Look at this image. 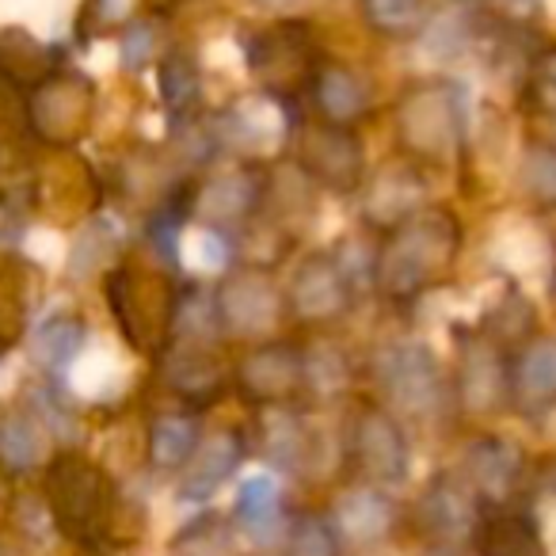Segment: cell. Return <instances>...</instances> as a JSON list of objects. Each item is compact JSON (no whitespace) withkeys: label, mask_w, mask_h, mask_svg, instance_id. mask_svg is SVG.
I'll use <instances>...</instances> for the list:
<instances>
[{"label":"cell","mask_w":556,"mask_h":556,"mask_svg":"<svg viewBox=\"0 0 556 556\" xmlns=\"http://www.w3.org/2000/svg\"><path fill=\"white\" fill-rule=\"evenodd\" d=\"M118 54H123L126 70H146L153 58V27L149 24H130L118 35Z\"/></svg>","instance_id":"36"},{"label":"cell","mask_w":556,"mask_h":556,"mask_svg":"<svg viewBox=\"0 0 556 556\" xmlns=\"http://www.w3.org/2000/svg\"><path fill=\"white\" fill-rule=\"evenodd\" d=\"M217 309H222L225 336H237V340H270V332L282 320L287 309V294L275 287L267 267H237L217 282Z\"/></svg>","instance_id":"9"},{"label":"cell","mask_w":556,"mask_h":556,"mask_svg":"<svg viewBox=\"0 0 556 556\" xmlns=\"http://www.w3.org/2000/svg\"><path fill=\"white\" fill-rule=\"evenodd\" d=\"M47 500L50 518L65 538L80 541V545L100 541L111 515V484L92 462L73 454L58 457L47 472Z\"/></svg>","instance_id":"5"},{"label":"cell","mask_w":556,"mask_h":556,"mask_svg":"<svg viewBox=\"0 0 556 556\" xmlns=\"http://www.w3.org/2000/svg\"><path fill=\"white\" fill-rule=\"evenodd\" d=\"M328 522H332L336 538H340V545L348 553H366V548H378L393 538L396 503L389 495V488L355 484L332 500Z\"/></svg>","instance_id":"15"},{"label":"cell","mask_w":556,"mask_h":556,"mask_svg":"<svg viewBox=\"0 0 556 556\" xmlns=\"http://www.w3.org/2000/svg\"><path fill=\"white\" fill-rule=\"evenodd\" d=\"M244 462V439L237 431H217L210 439H202V446L194 450V457L187 462V469L179 472L176 495L187 503H206L222 484H229L232 472Z\"/></svg>","instance_id":"19"},{"label":"cell","mask_w":556,"mask_h":556,"mask_svg":"<svg viewBox=\"0 0 556 556\" xmlns=\"http://www.w3.org/2000/svg\"><path fill=\"white\" fill-rule=\"evenodd\" d=\"M355 305V270L343 252H305L290 275L287 309L305 325H332Z\"/></svg>","instance_id":"8"},{"label":"cell","mask_w":556,"mask_h":556,"mask_svg":"<svg viewBox=\"0 0 556 556\" xmlns=\"http://www.w3.org/2000/svg\"><path fill=\"white\" fill-rule=\"evenodd\" d=\"M85 340H88L85 320L73 317V313H58V317L42 320V325L31 332L27 355H31V363L39 366V370L58 374L85 351Z\"/></svg>","instance_id":"27"},{"label":"cell","mask_w":556,"mask_h":556,"mask_svg":"<svg viewBox=\"0 0 556 556\" xmlns=\"http://www.w3.org/2000/svg\"><path fill=\"white\" fill-rule=\"evenodd\" d=\"M47 457V427L31 408H9L0 416V469L31 472Z\"/></svg>","instance_id":"26"},{"label":"cell","mask_w":556,"mask_h":556,"mask_svg":"<svg viewBox=\"0 0 556 556\" xmlns=\"http://www.w3.org/2000/svg\"><path fill=\"white\" fill-rule=\"evenodd\" d=\"M278 553L282 556H340L343 545H340V538H336L328 515H313V510H305V515L290 518L287 541H282Z\"/></svg>","instance_id":"31"},{"label":"cell","mask_w":556,"mask_h":556,"mask_svg":"<svg viewBox=\"0 0 556 556\" xmlns=\"http://www.w3.org/2000/svg\"><path fill=\"white\" fill-rule=\"evenodd\" d=\"M477 556H548L538 522L526 510H488L472 541Z\"/></svg>","instance_id":"24"},{"label":"cell","mask_w":556,"mask_h":556,"mask_svg":"<svg viewBox=\"0 0 556 556\" xmlns=\"http://www.w3.org/2000/svg\"><path fill=\"white\" fill-rule=\"evenodd\" d=\"M237 389L252 404L282 408L305 396V351L290 340H255L237 363Z\"/></svg>","instance_id":"11"},{"label":"cell","mask_w":556,"mask_h":556,"mask_svg":"<svg viewBox=\"0 0 556 556\" xmlns=\"http://www.w3.org/2000/svg\"><path fill=\"white\" fill-rule=\"evenodd\" d=\"M526 100L538 115L556 118V47L545 50L538 62L530 65V77H526Z\"/></svg>","instance_id":"35"},{"label":"cell","mask_w":556,"mask_h":556,"mask_svg":"<svg viewBox=\"0 0 556 556\" xmlns=\"http://www.w3.org/2000/svg\"><path fill=\"white\" fill-rule=\"evenodd\" d=\"M480 4H484L495 20H503V24H526V20L538 16L541 0H480Z\"/></svg>","instance_id":"37"},{"label":"cell","mask_w":556,"mask_h":556,"mask_svg":"<svg viewBox=\"0 0 556 556\" xmlns=\"http://www.w3.org/2000/svg\"><path fill=\"white\" fill-rule=\"evenodd\" d=\"M424 206V179H419V172L412 164H389L370 184H363L366 222L378 225L381 232L396 229V225L408 222Z\"/></svg>","instance_id":"18"},{"label":"cell","mask_w":556,"mask_h":556,"mask_svg":"<svg viewBox=\"0 0 556 556\" xmlns=\"http://www.w3.org/2000/svg\"><path fill=\"white\" fill-rule=\"evenodd\" d=\"M0 351H4V348H0Z\"/></svg>","instance_id":"40"},{"label":"cell","mask_w":556,"mask_h":556,"mask_svg":"<svg viewBox=\"0 0 556 556\" xmlns=\"http://www.w3.org/2000/svg\"><path fill=\"white\" fill-rule=\"evenodd\" d=\"M168 336L176 348H210L225 340L222 309H217V294L206 287H184L176 302L168 305Z\"/></svg>","instance_id":"21"},{"label":"cell","mask_w":556,"mask_h":556,"mask_svg":"<svg viewBox=\"0 0 556 556\" xmlns=\"http://www.w3.org/2000/svg\"><path fill=\"white\" fill-rule=\"evenodd\" d=\"M309 96L313 108H317V118H328V123L340 126H355L370 115L374 92L355 70L348 65H320L309 80Z\"/></svg>","instance_id":"20"},{"label":"cell","mask_w":556,"mask_h":556,"mask_svg":"<svg viewBox=\"0 0 556 556\" xmlns=\"http://www.w3.org/2000/svg\"><path fill=\"white\" fill-rule=\"evenodd\" d=\"M469 130L462 88L454 80H419L396 103V138L404 153L427 164L457 161Z\"/></svg>","instance_id":"3"},{"label":"cell","mask_w":556,"mask_h":556,"mask_svg":"<svg viewBox=\"0 0 556 556\" xmlns=\"http://www.w3.org/2000/svg\"><path fill=\"white\" fill-rule=\"evenodd\" d=\"M263 454L282 472H309L313 465V427L294 412V404L267 408L263 416Z\"/></svg>","instance_id":"22"},{"label":"cell","mask_w":556,"mask_h":556,"mask_svg":"<svg viewBox=\"0 0 556 556\" xmlns=\"http://www.w3.org/2000/svg\"><path fill=\"white\" fill-rule=\"evenodd\" d=\"M172 556H232V530L225 518L199 515L176 533Z\"/></svg>","instance_id":"32"},{"label":"cell","mask_w":556,"mask_h":556,"mask_svg":"<svg viewBox=\"0 0 556 556\" xmlns=\"http://www.w3.org/2000/svg\"><path fill=\"white\" fill-rule=\"evenodd\" d=\"M462 255V222L442 206H424L386 232L370 260V282L381 302L416 305L442 287Z\"/></svg>","instance_id":"1"},{"label":"cell","mask_w":556,"mask_h":556,"mask_svg":"<svg viewBox=\"0 0 556 556\" xmlns=\"http://www.w3.org/2000/svg\"><path fill=\"white\" fill-rule=\"evenodd\" d=\"M510 408L530 419L556 408V336L526 340L510 355Z\"/></svg>","instance_id":"17"},{"label":"cell","mask_w":556,"mask_h":556,"mask_svg":"<svg viewBox=\"0 0 556 556\" xmlns=\"http://www.w3.org/2000/svg\"><path fill=\"white\" fill-rule=\"evenodd\" d=\"M263 202H267V176L255 164L237 161L210 172L202 187H194L191 214L214 232H237L263 214Z\"/></svg>","instance_id":"10"},{"label":"cell","mask_w":556,"mask_h":556,"mask_svg":"<svg viewBox=\"0 0 556 556\" xmlns=\"http://www.w3.org/2000/svg\"><path fill=\"white\" fill-rule=\"evenodd\" d=\"M248 70L267 85V96H287L298 80L309 85L317 65V47L309 39V27L302 24H275L267 31H255L248 42Z\"/></svg>","instance_id":"13"},{"label":"cell","mask_w":556,"mask_h":556,"mask_svg":"<svg viewBox=\"0 0 556 556\" xmlns=\"http://www.w3.org/2000/svg\"><path fill=\"white\" fill-rule=\"evenodd\" d=\"M149 465L156 472H184L194 450L202 446V424L194 412H161L149 419Z\"/></svg>","instance_id":"23"},{"label":"cell","mask_w":556,"mask_h":556,"mask_svg":"<svg viewBox=\"0 0 556 556\" xmlns=\"http://www.w3.org/2000/svg\"><path fill=\"white\" fill-rule=\"evenodd\" d=\"M156 85H161V103L168 108V115L176 123H187L191 111L199 108V96H202V73L194 65L191 54L176 50V54L164 58L161 73H156Z\"/></svg>","instance_id":"30"},{"label":"cell","mask_w":556,"mask_h":556,"mask_svg":"<svg viewBox=\"0 0 556 556\" xmlns=\"http://www.w3.org/2000/svg\"><path fill=\"white\" fill-rule=\"evenodd\" d=\"M252 4H260V9H270V12H287V9H298L302 0H252Z\"/></svg>","instance_id":"39"},{"label":"cell","mask_w":556,"mask_h":556,"mask_svg":"<svg viewBox=\"0 0 556 556\" xmlns=\"http://www.w3.org/2000/svg\"><path fill=\"white\" fill-rule=\"evenodd\" d=\"M454 401L472 416H492L510 404V358L492 336H462L457 340V370L450 378Z\"/></svg>","instance_id":"12"},{"label":"cell","mask_w":556,"mask_h":556,"mask_svg":"<svg viewBox=\"0 0 556 556\" xmlns=\"http://www.w3.org/2000/svg\"><path fill=\"white\" fill-rule=\"evenodd\" d=\"M27 408L39 416V424L47 427L50 434H62V439H73L77 434V412H73V404L65 401L62 393H58L50 381H42V386L31 389V401H27Z\"/></svg>","instance_id":"34"},{"label":"cell","mask_w":556,"mask_h":556,"mask_svg":"<svg viewBox=\"0 0 556 556\" xmlns=\"http://www.w3.org/2000/svg\"><path fill=\"white\" fill-rule=\"evenodd\" d=\"M294 164L317 187L336 194H355L366 184V149L355 126L328 123V118H302L290 126Z\"/></svg>","instance_id":"4"},{"label":"cell","mask_w":556,"mask_h":556,"mask_svg":"<svg viewBox=\"0 0 556 556\" xmlns=\"http://www.w3.org/2000/svg\"><path fill=\"white\" fill-rule=\"evenodd\" d=\"M488 507L477 500L469 480L462 472H439L416 500V530L434 545V553H462L477 541V530L484 522Z\"/></svg>","instance_id":"7"},{"label":"cell","mask_w":556,"mask_h":556,"mask_svg":"<svg viewBox=\"0 0 556 556\" xmlns=\"http://www.w3.org/2000/svg\"><path fill=\"white\" fill-rule=\"evenodd\" d=\"M518 179H522V191L530 194L533 202L556 206V146H548V141L526 146Z\"/></svg>","instance_id":"33"},{"label":"cell","mask_w":556,"mask_h":556,"mask_svg":"<svg viewBox=\"0 0 556 556\" xmlns=\"http://www.w3.org/2000/svg\"><path fill=\"white\" fill-rule=\"evenodd\" d=\"M374 386L381 393V404L396 412L401 419L431 424L454 404V386L442 374L439 358L419 340H393L381 343L370 358Z\"/></svg>","instance_id":"2"},{"label":"cell","mask_w":556,"mask_h":556,"mask_svg":"<svg viewBox=\"0 0 556 556\" xmlns=\"http://www.w3.org/2000/svg\"><path fill=\"white\" fill-rule=\"evenodd\" d=\"M526 454L503 434H480L465 446L462 454V477L469 480V488L477 492V500L488 510L510 507V500L518 495L526 480Z\"/></svg>","instance_id":"14"},{"label":"cell","mask_w":556,"mask_h":556,"mask_svg":"<svg viewBox=\"0 0 556 556\" xmlns=\"http://www.w3.org/2000/svg\"><path fill=\"white\" fill-rule=\"evenodd\" d=\"M302 351H305V396H309V401L328 404L348 393L351 358L340 343L317 340V343H302Z\"/></svg>","instance_id":"28"},{"label":"cell","mask_w":556,"mask_h":556,"mask_svg":"<svg viewBox=\"0 0 556 556\" xmlns=\"http://www.w3.org/2000/svg\"><path fill=\"white\" fill-rule=\"evenodd\" d=\"M232 515H237V530L252 541L255 548H282L290 530V510L282 503V488L270 472H252L240 480L237 500H232Z\"/></svg>","instance_id":"16"},{"label":"cell","mask_w":556,"mask_h":556,"mask_svg":"<svg viewBox=\"0 0 556 556\" xmlns=\"http://www.w3.org/2000/svg\"><path fill=\"white\" fill-rule=\"evenodd\" d=\"M541 488L556 495V457H548V462L541 465Z\"/></svg>","instance_id":"38"},{"label":"cell","mask_w":556,"mask_h":556,"mask_svg":"<svg viewBox=\"0 0 556 556\" xmlns=\"http://www.w3.org/2000/svg\"><path fill=\"white\" fill-rule=\"evenodd\" d=\"M358 12L381 39H419L431 24V0H358Z\"/></svg>","instance_id":"29"},{"label":"cell","mask_w":556,"mask_h":556,"mask_svg":"<svg viewBox=\"0 0 556 556\" xmlns=\"http://www.w3.org/2000/svg\"><path fill=\"white\" fill-rule=\"evenodd\" d=\"M343 450H348L351 465L363 472L366 484L396 488L408 480V469H412L408 434H404L401 416L389 412L386 404L370 401L351 412Z\"/></svg>","instance_id":"6"},{"label":"cell","mask_w":556,"mask_h":556,"mask_svg":"<svg viewBox=\"0 0 556 556\" xmlns=\"http://www.w3.org/2000/svg\"><path fill=\"white\" fill-rule=\"evenodd\" d=\"M164 378L184 401L206 404L222 393L225 386V366L210 348H176L172 358L164 363Z\"/></svg>","instance_id":"25"}]
</instances>
